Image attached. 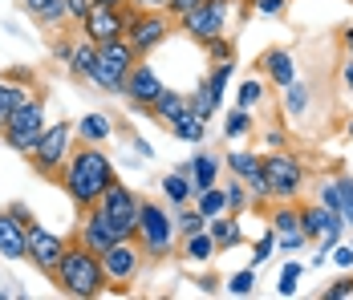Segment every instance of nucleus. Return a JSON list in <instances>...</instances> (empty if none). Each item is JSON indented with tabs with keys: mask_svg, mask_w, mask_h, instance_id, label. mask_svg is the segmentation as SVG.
Returning a JSON list of instances; mask_svg holds the SVG:
<instances>
[{
	"mask_svg": "<svg viewBox=\"0 0 353 300\" xmlns=\"http://www.w3.org/2000/svg\"><path fill=\"white\" fill-rule=\"evenodd\" d=\"M110 183H118L114 159L106 154V146H94V142H77L65 170H61V179H57V187L70 195V203L77 211L94 207V203L106 195Z\"/></svg>",
	"mask_w": 353,
	"mask_h": 300,
	"instance_id": "obj_1",
	"label": "nucleus"
},
{
	"mask_svg": "<svg viewBox=\"0 0 353 300\" xmlns=\"http://www.w3.org/2000/svg\"><path fill=\"white\" fill-rule=\"evenodd\" d=\"M49 280L57 284V292H65V297H73V300H98L110 288L102 256L90 252V248H81L77 239L65 243V256H61V264H57V272H53Z\"/></svg>",
	"mask_w": 353,
	"mask_h": 300,
	"instance_id": "obj_2",
	"label": "nucleus"
},
{
	"mask_svg": "<svg viewBox=\"0 0 353 300\" xmlns=\"http://www.w3.org/2000/svg\"><path fill=\"white\" fill-rule=\"evenodd\" d=\"M134 243L142 248V256H146L150 264H163V260H171V256H175V248H179L175 211H171L163 199H142Z\"/></svg>",
	"mask_w": 353,
	"mask_h": 300,
	"instance_id": "obj_3",
	"label": "nucleus"
},
{
	"mask_svg": "<svg viewBox=\"0 0 353 300\" xmlns=\"http://www.w3.org/2000/svg\"><path fill=\"white\" fill-rule=\"evenodd\" d=\"M73 146H77V138H73V122L70 118H57V122H49V126L41 130V138L33 142V150H29L25 159H29L33 174L49 179V183H57L61 170H65V163H70Z\"/></svg>",
	"mask_w": 353,
	"mask_h": 300,
	"instance_id": "obj_4",
	"label": "nucleus"
},
{
	"mask_svg": "<svg viewBox=\"0 0 353 300\" xmlns=\"http://www.w3.org/2000/svg\"><path fill=\"white\" fill-rule=\"evenodd\" d=\"M264 174H268V187H272V203L276 199H301L305 187H309V167L305 159L281 146V150H264Z\"/></svg>",
	"mask_w": 353,
	"mask_h": 300,
	"instance_id": "obj_5",
	"label": "nucleus"
},
{
	"mask_svg": "<svg viewBox=\"0 0 353 300\" xmlns=\"http://www.w3.org/2000/svg\"><path fill=\"white\" fill-rule=\"evenodd\" d=\"M45 126H49V98H45L41 90H33V98L25 101V106H21V110L0 126V138H4V146H8V150L29 154Z\"/></svg>",
	"mask_w": 353,
	"mask_h": 300,
	"instance_id": "obj_6",
	"label": "nucleus"
},
{
	"mask_svg": "<svg viewBox=\"0 0 353 300\" xmlns=\"http://www.w3.org/2000/svg\"><path fill=\"white\" fill-rule=\"evenodd\" d=\"M134 61H139V53H134V45H130L126 37H118V41H106V45H98V69H94L90 86H94L98 94H118V98H122L126 73L134 69Z\"/></svg>",
	"mask_w": 353,
	"mask_h": 300,
	"instance_id": "obj_7",
	"label": "nucleus"
},
{
	"mask_svg": "<svg viewBox=\"0 0 353 300\" xmlns=\"http://www.w3.org/2000/svg\"><path fill=\"white\" fill-rule=\"evenodd\" d=\"M232 77H236V57H228V61H212V69H208L203 77H195V90L187 94L191 114L203 118V122H212L215 114L223 110V98H228Z\"/></svg>",
	"mask_w": 353,
	"mask_h": 300,
	"instance_id": "obj_8",
	"label": "nucleus"
},
{
	"mask_svg": "<svg viewBox=\"0 0 353 300\" xmlns=\"http://www.w3.org/2000/svg\"><path fill=\"white\" fill-rule=\"evenodd\" d=\"M236 4H240V0H203L195 12H187L183 21H175V29L187 37V41L203 45V41L223 37L228 29H232V12H236Z\"/></svg>",
	"mask_w": 353,
	"mask_h": 300,
	"instance_id": "obj_9",
	"label": "nucleus"
},
{
	"mask_svg": "<svg viewBox=\"0 0 353 300\" xmlns=\"http://www.w3.org/2000/svg\"><path fill=\"white\" fill-rule=\"evenodd\" d=\"M94 207L106 215V223L118 232V239H134V232H139V207H142V195L134 187H126L118 179V183H110L106 195L94 203Z\"/></svg>",
	"mask_w": 353,
	"mask_h": 300,
	"instance_id": "obj_10",
	"label": "nucleus"
},
{
	"mask_svg": "<svg viewBox=\"0 0 353 300\" xmlns=\"http://www.w3.org/2000/svg\"><path fill=\"white\" fill-rule=\"evenodd\" d=\"M171 33H179L175 21L163 12V8H134L130 12V25H126V41L134 45L139 57H150L154 49H163Z\"/></svg>",
	"mask_w": 353,
	"mask_h": 300,
	"instance_id": "obj_11",
	"label": "nucleus"
},
{
	"mask_svg": "<svg viewBox=\"0 0 353 300\" xmlns=\"http://www.w3.org/2000/svg\"><path fill=\"white\" fill-rule=\"evenodd\" d=\"M130 12H134L130 4H118V8H110V4H90V12L77 21V33L85 37V41H94V45L118 41V37H126Z\"/></svg>",
	"mask_w": 353,
	"mask_h": 300,
	"instance_id": "obj_12",
	"label": "nucleus"
},
{
	"mask_svg": "<svg viewBox=\"0 0 353 300\" xmlns=\"http://www.w3.org/2000/svg\"><path fill=\"white\" fill-rule=\"evenodd\" d=\"M142 264H146V256H142V248L134 239H118V243H110L106 252H102L106 280L118 292H130V284L142 276Z\"/></svg>",
	"mask_w": 353,
	"mask_h": 300,
	"instance_id": "obj_13",
	"label": "nucleus"
},
{
	"mask_svg": "<svg viewBox=\"0 0 353 300\" xmlns=\"http://www.w3.org/2000/svg\"><path fill=\"white\" fill-rule=\"evenodd\" d=\"M65 235L49 232L45 223H29V235H25V260L41 272V276H53L57 272V264H61V256H65Z\"/></svg>",
	"mask_w": 353,
	"mask_h": 300,
	"instance_id": "obj_14",
	"label": "nucleus"
},
{
	"mask_svg": "<svg viewBox=\"0 0 353 300\" xmlns=\"http://www.w3.org/2000/svg\"><path fill=\"white\" fill-rule=\"evenodd\" d=\"M163 77H159V69L150 66L146 57H139L134 61V69L126 73V86H122V98H126V106L134 110V114H146L150 118V106H154V98L163 94Z\"/></svg>",
	"mask_w": 353,
	"mask_h": 300,
	"instance_id": "obj_15",
	"label": "nucleus"
},
{
	"mask_svg": "<svg viewBox=\"0 0 353 300\" xmlns=\"http://www.w3.org/2000/svg\"><path fill=\"white\" fill-rule=\"evenodd\" d=\"M175 170H183V174L191 179V199H195L199 191H208V187H215V183H219V174H223V159L199 146V150H195L191 159H183Z\"/></svg>",
	"mask_w": 353,
	"mask_h": 300,
	"instance_id": "obj_16",
	"label": "nucleus"
},
{
	"mask_svg": "<svg viewBox=\"0 0 353 300\" xmlns=\"http://www.w3.org/2000/svg\"><path fill=\"white\" fill-rule=\"evenodd\" d=\"M256 73H260L268 86H276V90L292 86V81L301 77V73H296V57H292V49H284V45L264 49V53H260V61H256Z\"/></svg>",
	"mask_w": 353,
	"mask_h": 300,
	"instance_id": "obj_17",
	"label": "nucleus"
},
{
	"mask_svg": "<svg viewBox=\"0 0 353 300\" xmlns=\"http://www.w3.org/2000/svg\"><path fill=\"white\" fill-rule=\"evenodd\" d=\"M33 90H37V77L29 69H12L8 77H0V126L33 98Z\"/></svg>",
	"mask_w": 353,
	"mask_h": 300,
	"instance_id": "obj_18",
	"label": "nucleus"
},
{
	"mask_svg": "<svg viewBox=\"0 0 353 300\" xmlns=\"http://www.w3.org/2000/svg\"><path fill=\"white\" fill-rule=\"evenodd\" d=\"M73 239L81 243V248H90V252H106L110 243H118V232L106 223V215L98 211V207H85L81 211V223H77V232H73Z\"/></svg>",
	"mask_w": 353,
	"mask_h": 300,
	"instance_id": "obj_19",
	"label": "nucleus"
},
{
	"mask_svg": "<svg viewBox=\"0 0 353 300\" xmlns=\"http://www.w3.org/2000/svg\"><path fill=\"white\" fill-rule=\"evenodd\" d=\"M21 8L33 17L45 33H61V29H70V25H73L65 0H21Z\"/></svg>",
	"mask_w": 353,
	"mask_h": 300,
	"instance_id": "obj_20",
	"label": "nucleus"
},
{
	"mask_svg": "<svg viewBox=\"0 0 353 300\" xmlns=\"http://www.w3.org/2000/svg\"><path fill=\"white\" fill-rule=\"evenodd\" d=\"M175 256L183 260V264H191V268H203V264H212L215 256H219V248H215L212 232L203 228V232H195V235H179Z\"/></svg>",
	"mask_w": 353,
	"mask_h": 300,
	"instance_id": "obj_21",
	"label": "nucleus"
},
{
	"mask_svg": "<svg viewBox=\"0 0 353 300\" xmlns=\"http://www.w3.org/2000/svg\"><path fill=\"white\" fill-rule=\"evenodd\" d=\"M114 134H118V122H114L110 114H102V110H90L85 118H77V122H73V138H77V142L106 146Z\"/></svg>",
	"mask_w": 353,
	"mask_h": 300,
	"instance_id": "obj_22",
	"label": "nucleus"
},
{
	"mask_svg": "<svg viewBox=\"0 0 353 300\" xmlns=\"http://www.w3.org/2000/svg\"><path fill=\"white\" fill-rule=\"evenodd\" d=\"M25 235L29 228L4 207L0 211V260H25Z\"/></svg>",
	"mask_w": 353,
	"mask_h": 300,
	"instance_id": "obj_23",
	"label": "nucleus"
},
{
	"mask_svg": "<svg viewBox=\"0 0 353 300\" xmlns=\"http://www.w3.org/2000/svg\"><path fill=\"white\" fill-rule=\"evenodd\" d=\"M208 232H212V239H215V248H219V252H232V248H240V243H244V215L223 211V215L208 219Z\"/></svg>",
	"mask_w": 353,
	"mask_h": 300,
	"instance_id": "obj_24",
	"label": "nucleus"
},
{
	"mask_svg": "<svg viewBox=\"0 0 353 300\" xmlns=\"http://www.w3.org/2000/svg\"><path fill=\"white\" fill-rule=\"evenodd\" d=\"M65 69H70L73 81L90 86V77H94V69H98V45L77 33V37H73V57H70V66H65Z\"/></svg>",
	"mask_w": 353,
	"mask_h": 300,
	"instance_id": "obj_25",
	"label": "nucleus"
},
{
	"mask_svg": "<svg viewBox=\"0 0 353 300\" xmlns=\"http://www.w3.org/2000/svg\"><path fill=\"white\" fill-rule=\"evenodd\" d=\"M187 110H191V106H187V94H183V90H171V86H163V94H159L154 106H150V118L167 130L179 114H187Z\"/></svg>",
	"mask_w": 353,
	"mask_h": 300,
	"instance_id": "obj_26",
	"label": "nucleus"
},
{
	"mask_svg": "<svg viewBox=\"0 0 353 300\" xmlns=\"http://www.w3.org/2000/svg\"><path fill=\"white\" fill-rule=\"evenodd\" d=\"M223 167H228V174H236V179H244V183H248L256 170L264 167V154H260V150H252V146H236V150H228Z\"/></svg>",
	"mask_w": 353,
	"mask_h": 300,
	"instance_id": "obj_27",
	"label": "nucleus"
},
{
	"mask_svg": "<svg viewBox=\"0 0 353 300\" xmlns=\"http://www.w3.org/2000/svg\"><path fill=\"white\" fill-rule=\"evenodd\" d=\"M167 134L179 138V142H187V146H203V138H208V122H203V118H195V114L187 110V114H179L175 122L167 126Z\"/></svg>",
	"mask_w": 353,
	"mask_h": 300,
	"instance_id": "obj_28",
	"label": "nucleus"
},
{
	"mask_svg": "<svg viewBox=\"0 0 353 300\" xmlns=\"http://www.w3.org/2000/svg\"><path fill=\"white\" fill-rule=\"evenodd\" d=\"M256 134V118H252V110L244 106H232L228 110V118H223V142H244Z\"/></svg>",
	"mask_w": 353,
	"mask_h": 300,
	"instance_id": "obj_29",
	"label": "nucleus"
},
{
	"mask_svg": "<svg viewBox=\"0 0 353 300\" xmlns=\"http://www.w3.org/2000/svg\"><path fill=\"white\" fill-rule=\"evenodd\" d=\"M159 187H163V203H167V207L191 203V179H187L183 170H167V174L159 179Z\"/></svg>",
	"mask_w": 353,
	"mask_h": 300,
	"instance_id": "obj_30",
	"label": "nucleus"
},
{
	"mask_svg": "<svg viewBox=\"0 0 353 300\" xmlns=\"http://www.w3.org/2000/svg\"><path fill=\"white\" fill-rule=\"evenodd\" d=\"M264 98H268V81H264L260 73H252V77H244V81L236 86V106H244V110L264 106Z\"/></svg>",
	"mask_w": 353,
	"mask_h": 300,
	"instance_id": "obj_31",
	"label": "nucleus"
},
{
	"mask_svg": "<svg viewBox=\"0 0 353 300\" xmlns=\"http://www.w3.org/2000/svg\"><path fill=\"white\" fill-rule=\"evenodd\" d=\"M281 106H284V114H292V118H305L309 114V86L296 77L292 86H284L281 90Z\"/></svg>",
	"mask_w": 353,
	"mask_h": 300,
	"instance_id": "obj_32",
	"label": "nucleus"
},
{
	"mask_svg": "<svg viewBox=\"0 0 353 300\" xmlns=\"http://www.w3.org/2000/svg\"><path fill=\"white\" fill-rule=\"evenodd\" d=\"M171 211H175V232L179 235H195V232L208 228V215H203L195 203H183V207H171Z\"/></svg>",
	"mask_w": 353,
	"mask_h": 300,
	"instance_id": "obj_33",
	"label": "nucleus"
},
{
	"mask_svg": "<svg viewBox=\"0 0 353 300\" xmlns=\"http://www.w3.org/2000/svg\"><path fill=\"white\" fill-rule=\"evenodd\" d=\"M191 203H195V207H199V211H203L208 219L223 215V211H228V195H223V183H215V187H208V191H199V195H195Z\"/></svg>",
	"mask_w": 353,
	"mask_h": 300,
	"instance_id": "obj_34",
	"label": "nucleus"
},
{
	"mask_svg": "<svg viewBox=\"0 0 353 300\" xmlns=\"http://www.w3.org/2000/svg\"><path fill=\"white\" fill-rule=\"evenodd\" d=\"M301 276H305V264H301L296 256H288V260H284V268H281V280H276V297H296Z\"/></svg>",
	"mask_w": 353,
	"mask_h": 300,
	"instance_id": "obj_35",
	"label": "nucleus"
},
{
	"mask_svg": "<svg viewBox=\"0 0 353 300\" xmlns=\"http://www.w3.org/2000/svg\"><path fill=\"white\" fill-rule=\"evenodd\" d=\"M223 195H228V211H232V215H244L248 207H252L248 183H244V179H236V174H228V183H223Z\"/></svg>",
	"mask_w": 353,
	"mask_h": 300,
	"instance_id": "obj_36",
	"label": "nucleus"
},
{
	"mask_svg": "<svg viewBox=\"0 0 353 300\" xmlns=\"http://www.w3.org/2000/svg\"><path fill=\"white\" fill-rule=\"evenodd\" d=\"M256 280H260V272L248 264V268H240V272H232V276L223 280V288H228V297H252V292H256Z\"/></svg>",
	"mask_w": 353,
	"mask_h": 300,
	"instance_id": "obj_37",
	"label": "nucleus"
},
{
	"mask_svg": "<svg viewBox=\"0 0 353 300\" xmlns=\"http://www.w3.org/2000/svg\"><path fill=\"white\" fill-rule=\"evenodd\" d=\"M272 256H276V232L268 228V232H264L260 239H256V243H252V260H248V264H252L256 272H260V268L268 264Z\"/></svg>",
	"mask_w": 353,
	"mask_h": 300,
	"instance_id": "obj_38",
	"label": "nucleus"
},
{
	"mask_svg": "<svg viewBox=\"0 0 353 300\" xmlns=\"http://www.w3.org/2000/svg\"><path fill=\"white\" fill-rule=\"evenodd\" d=\"M203 53H208V61H228V57H236V41L223 33V37H212V41H203L199 45Z\"/></svg>",
	"mask_w": 353,
	"mask_h": 300,
	"instance_id": "obj_39",
	"label": "nucleus"
},
{
	"mask_svg": "<svg viewBox=\"0 0 353 300\" xmlns=\"http://www.w3.org/2000/svg\"><path fill=\"white\" fill-rule=\"evenodd\" d=\"M345 297H353V268L341 272L329 288H321V300H345Z\"/></svg>",
	"mask_w": 353,
	"mask_h": 300,
	"instance_id": "obj_40",
	"label": "nucleus"
},
{
	"mask_svg": "<svg viewBox=\"0 0 353 300\" xmlns=\"http://www.w3.org/2000/svg\"><path fill=\"white\" fill-rule=\"evenodd\" d=\"M305 248H313V243L305 239V232H288V235H276V252H284V256H296V252H305Z\"/></svg>",
	"mask_w": 353,
	"mask_h": 300,
	"instance_id": "obj_41",
	"label": "nucleus"
},
{
	"mask_svg": "<svg viewBox=\"0 0 353 300\" xmlns=\"http://www.w3.org/2000/svg\"><path fill=\"white\" fill-rule=\"evenodd\" d=\"M313 191H317V203L333 207V211H341V191H337V183H333V179H321Z\"/></svg>",
	"mask_w": 353,
	"mask_h": 300,
	"instance_id": "obj_42",
	"label": "nucleus"
},
{
	"mask_svg": "<svg viewBox=\"0 0 353 300\" xmlns=\"http://www.w3.org/2000/svg\"><path fill=\"white\" fill-rule=\"evenodd\" d=\"M329 264H337L341 272H350V268H353V243L337 239V243H333V252H329Z\"/></svg>",
	"mask_w": 353,
	"mask_h": 300,
	"instance_id": "obj_43",
	"label": "nucleus"
},
{
	"mask_svg": "<svg viewBox=\"0 0 353 300\" xmlns=\"http://www.w3.org/2000/svg\"><path fill=\"white\" fill-rule=\"evenodd\" d=\"M333 183H337V191H341V215H350L353 211V174H333Z\"/></svg>",
	"mask_w": 353,
	"mask_h": 300,
	"instance_id": "obj_44",
	"label": "nucleus"
},
{
	"mask_svg": "<svg viewBox=\"0 0 353 300\" xmlns=\"http://www.w3.org/2000/svg\"><path fill=\"white\" fill-rule=\"evenodd\" d=\"M70 57H73V37H70V29H65V37L61 33L53 37V61H57V66H70Z\"/></svg>",
	"mask_w": 353,
	"mask_h": 300,
	"instance_id": "obj_45",
	"label": "nucleus"
},
{
	"mask_svg": "<svg viewBox=\"0 0 353 300\" xmlns=\"http://www.w3.org/2000/svg\"><path fill=\"white\" fill-rule=\"evenodd\" d=\"M118 134H126V142H130V150H134L139 159H154V146H150V142H146L142 134H134V130H122V126H118Z\"/></svg>",
	"mask_w": 353,
	"mask_h": 300,
	"instance_id": "obj_46",
	"label": "nucleus"
},
{
	"mask_svg": "<svg viewBox=\"0 0 353 300\" xmlns=\"http://www.w3.org/2000/svg\"><path fill=\"white\" fill-rule=\"evenodd\" d=\"M199 4H203V0H167V8H163V12H167L171 21H183V17H187V12H195Z\"/></svg>",
	"mask_w": 353,
	"mask_h": 300,
	"instance_id": "obj_47",
	"label": "nucleus"
},
{
	"mask_svg": "<svg viewBox=\"0 0 353 300\" xmlns=\"http://www.w3.org/2000/svg\"><path fill=\"white\" fill-rule=\"evenodd\" d=\"M284 8H288V0H252V12H260V17H284Z\"/></svg>",
	"mask_w": 353,
	"mask_h": 300,
	"instance_id": "obj_48",
	"label": "nucleus"
},
{
	"mask_svg": "<svg viewBox=\"0 0 353 300\" xmlns=\"http://www.w3.org/2000/svg\"><path fill=\"white\" fill-rule=\"evenodd\" d=\"M264 146H268V150H281V146H288V134H284L281 126H272V130H264Z\"/></svg>",
	"mask_w": 353,
	"mask_h": 300,
	"instance_id": "obj_49",
	"label": "nucleus"
},
{
	"mask_svg": "<svg viewBox=\"0 0 353 300\" xmlns=\"http://www.w3.org/2000/svg\"><path fill=\"white\" fill-rule=\"evenodd\" d=\"M337 81H341V90L353 98V61H350V57H345V61H341V69H337Z\"/></svg>",
	"mask_w": 353,
	"mask_h": 300,
	"instance_id": "obj_50",
	"label": "nucleus"
},
{
	"mask_svg": "<svg viewBox=\"0 0 353 300\" xmlns=\"http://www.w3.org/2000/svg\"><path fill=\"white\" fill-rule=\"evenodd\" d=\"M337 45H341V53L353 61V25H341L337 29Z\"/></svg>",
	"mask_w": 353,
	"mask_h": 300,
	"instance_id": "obj_51",
	"label": "nucleus"
},
{
	"mask_svg": "<svg viewBox=\"0 0 353 300\" xmlns=\"http://www.w3.org/2000/svg\"><path fill=\"white\" fill-rule=\"evenodd\" d=\"M90 4H94V0H65V8H70V21H73V25H77V21L90 12Z\"/></svg>",
	"mask_w": 353,
	"mask_h": 300,
	"instance_id": "obj_52",
	"label": "nucleus"
},
{
	"mask_svg": "<svg viewBox=\"0 0 353 300\" xmlns=\"http://www.w3.org/2000/svg\"><path fill=\"white\" fill-rule=\"evenodd\" d=\"M8 211H12V215H17V219L25 223V228H29V223H33V219H37L33 211H29V203H21V199H17V203H8Z\"/></svg>",
	"mask_w": 353,
	"mask_h": 300,
	"instance_id": "obj_53",
	"label": "nucleus"
},
{
	"mask_svg": "<svg viewBox=\"0 0 353 300\" xmlns=\"http://www.w3.org/2000/svg\"><path fill=\"white\" fill-rule=\"evenodd\" d=\"M195 284H199V292H208V297H215V292H219V284H223V280H219V276H199V280H195Z\"/></svg>",
	"mask_w": 353,
	"mask_h": 300,
	"instance_id": "obj_54",
	"label": "nucleus"
},
{
	"mask_svg": "<svg viewBox=\"0 0 353 300\" xmlns=\"http://www.w3.org/2000/svg\"><path fill=\"white\" fill-rule=\"evenodd\" d=\"M130 8H167V0H126Z\"/></svg>",
	"mask_w": 353,
	"mask_h": 300,
	"instance_id": "obj_55",
	"label": "nucleus"
},
{
	"mask_svg": "<svg viewBox=\"0 0 353 300\" xmlns=\"http://www.w3.org/2000/svg\"><path fill=\"white\" fill-rule=\"evenodd\" d=\"M329 264V252L325 248H313V260H309V268H325Z\"/></svg>",
	"mask_w": 353,
	"mask_h": 300,
	"instance_id": "obj_56",
	"label": "nucleus"
},
{
	"mask_svg": "<svg viewBox=\"0 0 353 300\" xmlns=\"http://www.w3.org/2000/svg\"><path fill=\"white\" fill-rule=\"evenodd\" d=\"M94 4H110V8H118V4H126V0H94Z\"/></svg>",
	"mask_w": 353,
	"mask_h": 300,
	"instance_id": "obj_57",
	"label": "nucleus"
},
{
	"mask_svg": "<svg viewBox=\"0 0 353 300\" xmlns=\"http://www.w3.org/2000/svg\"><path fill=\"white\" fill-rule=\"evenodd\" d=\"M345 134H350V138H353V118H350V126H345Z\"/></svg>",
	"mask_w": 353,
	"mask_h": 300,
	"instance_id": "obj_58",
	"label": "nucleus"
},
{
	"mask_svg": "<svg viewBox=\"0 0 353 300\" xmlns=\"http://www.w3.org/2000/svg\"><path fill=\"white\" fill-rule=\"evenodd\" d=\"M350 4H353V0H350Z\"/></svg>",
	"mask_w": 353,
	"mask_h": 300,
	"instance_id": "obj_59",
	"label": "nucleus"
}]
</instances>
